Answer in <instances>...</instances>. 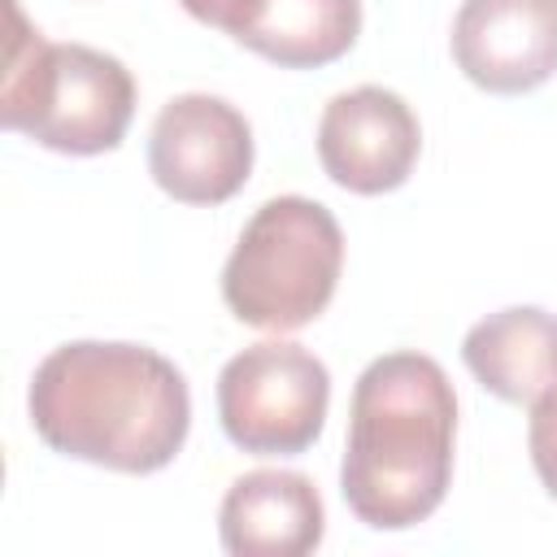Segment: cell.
<instances>
[{
  "mask_svg": "<svg viewBox=\"0 0 557 557\" xmlns=\"http://www.w3.org/2000/svg\"><path fill=\"white\" fill-rule=\"evenodd\" d=\"M35 435L74 461L117 474L165 470L191 426L183 370L144 344L74 339L52 348L26 392Z\"/></svg>",
  "mask_w": 557,
  "mask_h": 557,
  "instance_id": "1",
  "label": "cell"
},
{
  "mask_svg": "<svg viewBox=\"0 0 557 557\" xmlns=\"http://www.w3.org/2000/svg\"><path fill=\"white\" fill-rule=\"evenodd\" d=\"M457 392L426 352H383L357 383L348 405V440L339 492L357 522L374 531H409L426 522L453 483Z\"/></svg>",
  "mask_w": 557,
  "mask_h": 557,
  "instance_id": "2",
  "label": "cell"
},
{
  "mask_svg": "<svg viewBox=\"0 0 557 557\" xmlns=\"http://www.w3.org/2000/svg\"><path fill=\"white\" fill-rule=\"evenodd\" d=\"M0 126L65 157L113 152L135 117V74L100 48L48 44L17 0H4Z\"/></svg>",
  "mask_w": 557,
  "mask_h": 557,
  "instance_id": "3",
  "label": "cell"
},
{
  "mask_svg": "<svg viewBox=\"0 0 557 557\" xmlns=\"http://www.w3.org/2000/svg\"><path fill=\"white\" fill-rule=\"evenodd\" d=\"M344 270V231L309 196L265 200L222 265L226 309L257 331H300L326 313Z\"/></svg>",
  "mask_w": 557,
  "mask_h": 557,
  "instance_id": "4",
  "label": "cell"
},
{
  "mask_svg": "<svg viewBox=\"0 0 557 557\" xmlns=\"http://www.w3.org/2000/svg\"><path fill=\"white\" fill-rule=\"evenodd\" d=\"M331 405V370L292 339H261L218 374V418L252 457H296L318 444Z\"/></svg>",
  "mask_w": 557,
  "mask_h": 557,
  "instance_id": "5",
  "label": "cell"
},
{
  "mask_svg": "<svg viewBox=\"0 0 557 557\" xmlns=\"http://www.w3.org/2000/svg\"><path fill=\"white\" fill-rule=\"evenodd\" d=\"M148 174L178 205H226L252 174L248 117L209 91L165 100L148 131Z\"/></svg>",
  "mask_w": 557,
  "mask_h": 557,
  "instance_id": "6",
  "label": "cell"
},
{
  "mask_svg": "<svg viewBox=\"0 0 557 557\" xmlns=\"http://www.w3.org/2000/svg\"><path fill=\"white\" fill-rule=\"evenodd\" d=\"M422 152V126L405 96L387 87H352L331 96L318 122V161L326 178L352 196L396 191Z\"/></svg>",
  "mask_w": 557,
  "mask_h": 557,
  "instance_id": "7",
  "label": "cell"
},
{
  "mask_svg": "<svg viewBox=\"0 0 557 557\" xmlns=\"http://www.w3.org/2000/svg\"><path fill=\"white\" fill-rule=\"evenodd\" d=\"M453 61L492 96L544 87L557 74V0H461Z\"/></svg>",
  "mask_w": 557,
  "mask_h": 557,
  "instance_id": "8",
  "label": "cell"
},
{
  "mask_svg": "<svg viewBox=\"0 0 557 557\" xmlns=\"http://www.w3.org/2000/svg\"><path fill=\"white\" fill-rule=\"evenodd\" d=\"M322 496L296 470H248L218 509V535L231 557H305L322 544Z\"/></svg>",
  "mask_w": 557,
  "mask_h": 557,
  "instance_id": "9",
  "label": "cell"
},
{
  "mask_svg": "<svg viewBox=\"0 0 557 557\" xmlns=\"http://www.w3.org/2000/svg\"><path fill=\"white\" fill-rule=\"evenodd\" d=\"M466 370L509 405H535L557 387V313L509 305L479 318L461 339Z\"/></svg>",
  "mask_w": 557,
  "mask_h": 557,
  "instance_id": "10",
  "label": "cell"
},
{
  "mask_svg": "<svg viewBox=\"0 0 557 557\" xmlns=\"http://www.w3.org/2000/svg\"><path fill=\"white\" fill-rule=\"evenodd\" d=\"M357 35L361 0H261L235 44L283 70H318L339 61Z\"/></svg>",
  "mask_w": 557,
  "mask_h": 557,
  "instance_id": "11",
  "label": "cell"
},
{
  "mask_svg": "<svg viewBox=\"0 0 557 557\" xmlns=\"http://www.w3.org/2000/svg\"><path fill=\"white\" fill-rule=\"evenodd\" d=\"M527 448H531V466H535L544 492L557 500V387L544 392V396L531 405Z\"/></svg>",
  "mask_w": 557,
  "mask_h": 557,
  "instance_id": "12",
  "label": "cell"
},
{
  "mask_svg": "<svg viewBox=\"0 0 557 557\" xmlns=\"http://www.w3.org/2000/svg\"><path fill=\"white\" fill-rule=\"evenodd\" d=\"M196 22H205V26H218V30H226L231 39L248 26V17L257 13V4L261 0H178Z\"/></svg>",
  "mask_w": 557,
  "mask_h": 557,
  "instance_id": "13",
  "label": "cell"
}]
</instances>
